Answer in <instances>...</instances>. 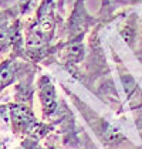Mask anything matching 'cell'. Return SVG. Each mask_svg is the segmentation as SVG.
<instances>
[{
  "label": "cell",
  "instance_id": "7a4b0ae2",
  "mask_svg": "<svg viewBox=\"0 0 142 149\" xmlns=\"http://www.w3.org/2000/svg\"><path fill=\"white\" fill-rule=\"evenodd\" d=\"M72 98H74V95H72ZM74 100H75V102L78 104L80 111L85 116L87 122L94 129L95 135L100 138V141L104 143V146L106 149H119L122 145L128 143L127 138L124 136L118 129H115L106 119L101 118L98 114H95L90 107L81 104L77 98H74Z\"/></svg>",
  "mask_w": 142,
  "mask_h": 149
},
{
  "label": "cell",
  "instance_id": "5b68a950",
  "mask_svg": "<svg viewBox=\"0 0 142 149\" xmlns=\"http://www.w3.org/2000/svg\"><path fill=\"white\" fill-rule=\"evenodd\" d=\"M38 97L43 105V111H44V116H50L56 112L57 109V94H56V88L54 84L50 77L47 75H41L38 78Z\"/></svg>",
  "mask_w": 142,
  "mask_h": 149
},
{
  "label": "cell",
  "instance_id": "3957f363",
  "mask_svg": "<svg viewBox=\"0 0 142 149\" xmlns=\"http://www.w3.org/2000/svg\"><path fill=\"white\" fill-rule=\"evenodd\" d=\"M0 54H14L27 58L22 29V16L0 23Z\"/></svg>",
  "mask_w": 142,
  "mask_h": 149
},
{
  "label": "cell",
  "instance_id": "52a82bcc",
  "mask_svg": "<svg viewBox=\"0 0 142 149\" xmlns=\"http://www.w3.org/2000/svg\"><path fill=\"white\" fill-rule=\"evenodd\" d=\"M30 1H31V0H30Z\"/></svg>",
  "mask_w": 142,
  "mask_h": 149
},
{
  "label": "cell",
  "instance_id": "277c9868",
  "mask_svg": "<svg viewBox=\"0 0 142 149\" xmlns=\"http://www.w3.org/2000/svg\"><path fill=\"white\" fill-rule=\"evenodd\" d=\"M34 63L22 56L10 54V57L0 63V90L9 87L13 82L34 77Z\"/></svg>",
  "mask_w": 142,
  "mask_h": 149
},
{
  "label": "cell",
  "instance_id": "6da1fadb",
  "mask_svg": "<svg viewBox=\"0 0 142 149\" xmlns=\"http://www.w3.org/2000/svg\"><path fill=\"white\" fill-rule=\"evenodd\" d=\"M60 23L54 0H41L34 22L26 31V56L33 63H40L50 57L53 40Z\"/></svg>",
  "mask_w": 142,
  "mask_h": 149
},
{
  "label": "cell",
  "instance_id": "8992f818",
  "mask_svg": "<svg viewBox=\"0 0 142 149\" xmlns=\"http://www.w3.org/2000/svg\"><path fill=\"white\" fill-rule=\"evenodd\" d=\"M30 1H27L26 4H17V6H13L9 9H4V10H0V23L4 22V20H9L13 17H17V16H22L26 9V6L29 4Z\"/></svg>",
  "mask_w": 142,
  "mask_h": 149
}]
</instances>
